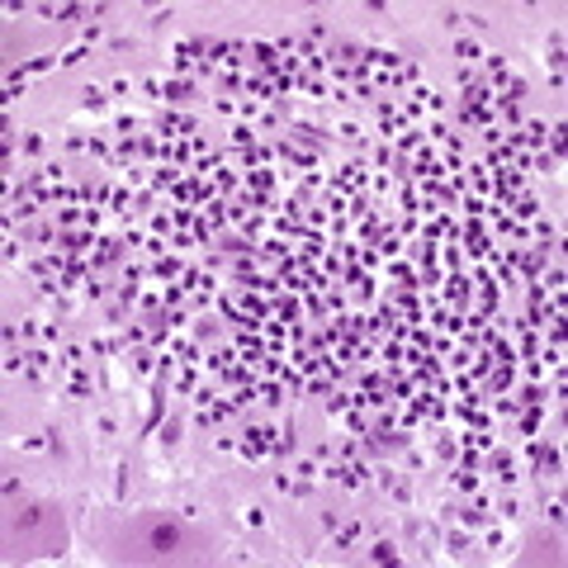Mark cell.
I'll return each mask as SVG.
<instances>
[{"label": "cell", "instance_id": "cell-1", "mask_svg": "<svg viewBox=\"0 0 568 568\" xmlns=\"http://www.w3.org/2000/svg\"><path fill=\"white\" fill-rule=\"evenodd\" d=\"M190 545H194V540H190L175 521H152V526L138 536V555H142V559H162V564H166V559H181Z\"/></svg>", "mask_w": 568, "mask_h": 568}]
</instances>
